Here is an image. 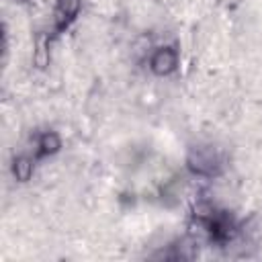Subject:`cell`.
<instances>
[{
    "label": "cell",
    "mask_w": 262,
    "mask_h": 262,
    "mask_svg": "<svg viewBox=\"0 0 262 262\" xmlns=\"http://www.w3.org/2000/svg\"><path fill=\"white\" fill-rule=\"evenodd\" d=\"M223 156L213 145L192 147L186 156V168L199 178H215L223 172Z\"/></svg>",
    "instance_id": "2"
},
{
    "label": "cell",
    "mask_w": 262,
    "mask_h": 262,
    "mask_svg": "<svg viewBox=\"0 0 262 262\" xmlns=\"http://www.w3.org/2000/svg\"><path fill=\"white\" fill-rule=\"evenodd\" d=\"M149 70L158 78H166L178 70V51L174 45H160L149 57Z\"/></svg>",
    "instance_id": "3"
},
{
    "label": "cell",
    "mask_w": 262,
    "mask_h": 262,
    "mask_svg": "<svg viewBox=\"0 0 262 262\" xmlns=\"http://www.w3.org/2000/svg\"><path fill=\"white\" fill-rule=\"evenodd\" d=\"M192 225L207 235V239L215 246H229L237 235L235 219L217 207H211L207 203L196 205L192 213Z\"/></svg>",
    "instance_id": "1"
},
{
    "label": "cell",
    "mask_w": 262,
    "mask_h": 262,
    "mask_svg": "<svg viewBox=\"0 0 262 262\" xmlns=\"http://www.w3.org/2000/svg\"><path fill=\"white\" fill-rule=\"evenodd\" d=\"M82 0H55L53 8V35L66 33L80 16Z\"/></svg>",
    "instance_id": "4"
},
{
    "label": "cell",
    "mask_w": 262,
    "mask_h": 262,
    "mask_svg": "<svg viewBox=\"0 0 262 262\" xmlns=\"http://www.w3.org/2000/svg\"><path fill=\"white\" fill-rule=\"evenodd\" d=\"M61 149V137L55 131H41L35 139V160H45L49 156H55Z\"/></svg>",
    "instance_id": "5"
},
{
    "label": "cell",
    "mask_w": 262,
    "mask_h": 262,
    "mask_svg": "<svg viewBox=\"0 0 262 262\" xmlns=\"http://www.w3.org/2000/svg\"><path fill=\"white\" fill-rule=\"evenodd\" d=\"M35 162L37 160L31 158V156H16L12 160V164H10V172H12L14 180H18V182L31 180V176L35 172Z\"/></svg>",
    "instance_id": "6"
},
{
    "label": "cell",
    "mask_w": 262,
    "mask_h": 262,
    "mask_svg": "<svg viewBox=\"0 0 262 262\" xmlns=\"http://www.w3.org/2000/svg\"><path fill=\"white\" fill-rule=\"evenodd\" d=\"M33 61L37 68H45L49 66V39L41 37L37 39V45H35V53H33Z\"/></svg>",
    "instance_id": "7"
}]
</instances>
